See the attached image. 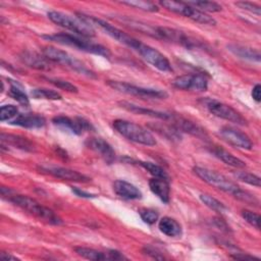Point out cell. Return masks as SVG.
I'll list each match as a JSON object with an SVG mask.
<instances>
[{"instance_id": "obj_20", "label": "cell", "mask_w": 261, "mask_h": 261, "mask_svg": "<svg viewBox=\"0 0 261 261\" xmlns=\"http://www.w3.org/2000/svg\"><path fill=\"white\" fill-rule=\"evenodd\" d=\"M114 193L124 200H139L142 198V192L133 184L117 179L113 182Z\"/></svg>"}, {"instance_id": "obj_12", "label": "cell", "mask_w": 261, "mask_h": 261, "mask_svg": "<svg viewBox=\"0 0 261 261\" xmlns=\"http://www.w3.org/2000/svg\"><path fill=\"white\" fill-rule=\"evenodd\" d=\"M172 85L179 90L203 92L208 89V82L204 74L190 73L182 74L172 81Z\"/></svg>"}, {"instance_id": "obj_27", "label": "cell", "mask_w": 261, "mask_h": 261, "mask_svg": "<svg viewBox=\"0 0 261 261\" xmlns=\"http://www.w3.org/2000/svg\"><path fill=\"white\" fill-rule=\"evenodd\" d=\"M21 60L23 63H25L28 66L36 68V69H49L50 64L48 62V59L44 55H40L36 52L25 51L21 55Z\"/></svg>"}, {"instance_id": "obj_13", "label": "cell", "mask_w": 261, "mask_h": 261, "mask_svg": "<svg viewBox=\"0 0 261 261\" xmlns=\"http://www.w3.org/2000/svg\"><path fill=\"white\" fill-rule=\"evenodd\" d=\"M219 136L223 141L233 147L245 150H251L253 147L251 139L245 133L236 127L223 126L219 129Z\"/></svg>"}, {"instance_id": "obj_44", "label": "cell", "mask_w": 261, "mask_h": 261, "mask_svg": "<svg viewBox=\"0 0 261 261\" xmlns=\"http://www.w3.org/2000/svg\"><path fill=\"white\" fill-rule=\"evenodd\" d=\"M251 95H252V98L257 102L259 103L260 102V99H261V86L259 84H256L253 89H252V92H251Z\"/></svg>"}, {"instance_id": "obj_5", "label": "cell", "mask_w": 261, "mask_h": 261, "mask_svg": "<svg viewBox=\"0 0 261 261\" xmlns=\"http://www.w3.org/2000/svg\"><path fill=\"white\" fill-rule=\"evenodd\" d=\"M76 15L77 17H80L81 19L85 20L86 22L90 23L92 27L93 25H97L98 28H100L101 30H103L108 36H110L111 38L115 39L116 41H118L119 43L121 44H124L126 45L127 47L136 50V48L138 47V45L140 44V41L133 38L132 36L125 34L124 32H122L121 30L115 28L114 25L110 24L109 22L101 19V18H98V17H95L93 15H87L85 13H81V12H76Z\"/></svg>"}, {"instance_id": "obj_43", "label": "cell", "mask_w": 261, "mask_h": 261, "mask_svg": "<svg viewBox=\"0 0 261 261\" xmlns=\"http://www.w3.org/2000/svg\"><path fill=\"white\" fill-rule=\"evenodd\" d=\"M230 257L233 259H241V260H258L259 259L258 257H255L247 253H232L230 254Z\"/></svg>"}, {"instance_id": "obj_38", "label": "cell", "mask_w": 261, "mask_h": 261, "mask_svg": "<svg viewBox=\"0 0 261 261\" xmlns=\"http://www.w3.org/2000/svg\"><path fill=\"white\" fill-rule=\"evenodd\" d=\"M48 81L54 85L55 87H57L58 89H61V90H64L66 92H69V93H76L77 92V88L72 85L71 83L67 82V81H63V80H60V79H48Z\"/></svg>"}, {"instance_id": "obj_3", "label": "cell", "mask_w": 261, "mask_h": 261, "mask_svg": "<svg viewBox=\"0 0 261 261\" xmlns=\"http://www.w3.org/2000/svg\"><path fill=\"white\" fill-rule=\"evenodd\" d=\"M113 128L128 141L145 145L155 146L156 140L154 136L145 127L124 119H116L112 123Z\"/></svg>"}, {"instance_id": "obj_31", "label": "cell", "mask_w": 261, "mask_h": 261, "mask_svg": "<svg viewBox=\"0 0 261 261\" xmlns=\"http://www.w3.org/2000/svg\"><path fill=\"white\" fill-rule=\"evenodd\" d=\"M138 164H140L144 169H146L154 177L168 179V174L161 166L148 161H138Z\"/></svg>"}, {"instance_id": "obj_9", "label": "cell", "mask_w": 261, "mask_h": 261, "mask_svg": "<svg viewBox=\"0 0 261 261\" xmlns=\"http://www.w3.org/2000/svg\"><path fill=\"white\" fill-rule=\"evenodd\" d=\"M107 85L118 92L132 95V96H137L140 98H145V99H164V98H167L168 96L165 91L158 90V89L138 87L125 82L108 81Z\"/></svg>"}, {"instance_id": "obj_1", "label": "cell", "mask_w": 261, "mask_h": 261, "mask_svg": "<svg viewBox=\"0 0 261 261\" xmlns=\"http://www.w3.org/2000/svg\"><path fill=\"white\" fill-rule=\"evenodd\" d=\"M1 196L3 199L11 202L12 204L29 212L30 214L36 216L37 218L42 219L43 221H46L47 223H50V224L62 223V220L51 209L44 207L35 199L29 196L16 194L9 188H5V187H1Z\"/></svg>"}, {"instance_id": "obj_18", "label": "cell", "mask_w": 261, "mask_h": 261, "mask_svg": "<svg viewBox=\"0 0 261 261\" xmlns=\"http://www.w3.org/2000/svg\"><path fill=\"white\" fill-rule=\"evenodd\" d=\"M170 120L172 121V125L178 132L190 134V135L197 137L199 139H202V140L208 138V134L206 133V130L204 128H202L199 124H197L191 120H188L184 117L175 116V115H172V118Z\"/></svg>"}, {"instance_id": "obj_33", "label": "cell", "mask_w": 261, "mask_h": 261, "mask_svg": "<svg viewBox=\"0 0 261 261\" xmlns=\"http://www.w3.org/2000/svg\"><path fill=\"white\" fill-rule=\"evenodd\" d=\"M200 200L202 201V203H204L208 208L216 211V212H224L226 210V207L223 203H221L220 201H218L217 199L211 197L210 195H207V194H201L199 196Z\"/></svg>"}, {"instance_id": "obj_15", "label": "cell", "mask_w": 261, "mask_h": 261, "mask_svg": "<svg viewBox=\"0 0 261 261\" xmlns=\"http://www.w3.org/2000/svg\"><path fill=\"white\" fill-rule=\"evenodd\" d=\"M39 169L42 172L48 173L54 177L61 178L64 180H69V181H75V182H88L91 180V178L79 171L65 168V167H60V166H53V165H42L39 166Z\"/></svg>"}, {"instance_id": "obj_29", "label": "cell", "mask_w": 261, "mask_h": 261, "mask_svg": "<svg viewBox=\"0 0 261 261\" xmlns=\"http://www.w3.org/2000/svg\"><path fill=\"white\" fill-rule=\"evenodd\" d=\"M31 95L34 99H46V100H61L62 96L54 90L46 88H37L31 91Z\"/></svg>"}, {"instance_id": "obj_47", "label": "cell", "mask_w": 261, "mask_h": 261, "mask_svg": "<svg viewBox=\"0 0 261 261\" xmlns=\"http://www.w3.org/2000/svg\"><path fill=\"white\" fill-rule=\"evenodd\" d=\"M214 222H215V224L218 226V227H220L221 229H225V230H228V226L225 224V222L222 220V219H220V218H214Z\"/></svg>"}, {"instance_id": "obj_45", "label": "cell", "mask_w": 261, "mask_h": 261, "mask_svg": "<svg viewBox=\"0 0 261 261\" xmlns=\"http://www.w3.org/2000/svg\"><path fill=\"white\" fill-rule=\"evenodd\" d=\"M72 192L75 193L77 196L84 197V198H93V197H95V195L86 193V192H84V191H82V190H80V189H77V188H73V187H72Z\"/></svg>"}, {"instance_id": "obj_2", "label": "cell", "mask_w": 261, "mask_h": 261, "mask_svg": "<svg viewBox=\"0 0 261 261\" xmlns=\"http://www.w3.org/2000/svg\"><path fill=\"white\" fill-rule=\"evenodd\" d=\"M44 39L64 45V46H70L73 48H76L81 51L84 52H88V53H92V54H96V55H100L106 58L110 57V51L100 45V44H96V43H92L89 41H86L84 39H81L76 36L73 35H69V34H55V35H48V36H43Z\"/></svg>"}, {"instance_id": "obj_30", "label": "cell", "mask_w": 261, "mask_h": 261, "mask_svg": "<svg viewBox=\"0 0 261 261\" xmlns=\"http://www.w3.org/2000/svg\"><path fill=\"white\" fill-rule=\"evenodd\" d=\"M187 3L202 12H218L222 9L220 4L213 1H189Z\"/></svg>"}, {"instance_id": "obj_28", "label": "cell", "mask_w": 261, "mask_h": 261, "mask_svg": "<svg viewBox=\"0 0 261 261\" xmlns=\"http://www.w3.org/2000/svg\"><path fill=\"white\" fill-rule=\"evenodd\" d=\"M158 227L162 233L170 238L179 237L182 232L180 224L175 219L168 216H164L159 220Z\"/></svg>"}, {"instance_id": "obj_42", "label": "cell", "mask_w": 261, "mask_h": 261, "mask_svg": "<svg viewBox=\"0 0 261 261\" xmlns=\"http://www.w3.org/2000/svg\"><path fill=\"white\" fill-rule=\"evenodd\" d=\"M143 253L150 256L151 258L153 259H158V260H162L164 259V256L161 255V253L155 249L154 247H151V246H146L143 248Z\"/></svg>"}, {"instance_id": "obj_21", "label": "cell", "mask_w": 261, "mask_h": 261, "mask_svg": "<svg viewBox=\"0 0 261 261\" xmlns=\"http://www.w3.org/2000/svg\"><path fill=\"white\" fill-rule=\"evenodd\" d=\"M9 123L13 125L25 127V128H40L45 125L46 119L39 114L22 113V114H18Z\"/></svg>"}, {"instance_id": "obj_40", "label": "cell", "mask_w": 261, "mask_h": 261, "mask_svg": "<svg viewBox=\"0 0 261 261\" xmlns=\"http://www.w3.org/2000/svg\"><path fill=\"white\" fill-rule=\"evenodd\" d=\"M142 220L148 224H153L158 220V212L153 209H141L139 211Z\"/></svg>"}, {"instance_id": "obj_19", "label": "cell", "mask_w": 261, "mask_h": 261, "mask_svg": "<svg viewBox=\"0 0 261 261\" xmlns=\"http://www.w3.org/2000/svg\"><path fill=\"white\" fill-rule=\"evenodd\" d=\"M87 146L96 152L107 164H111L115 160V152L111 145L102 138H92L88 140Z\"/></svg>"}, {"instance_id": "obj_8", "label": "cell", "mask_w": 261, "mask_h": 261, "mask_svg": "<svg viewBox=\"0 0 261 261\" xmlns=\"http://www.w3.org/2000/svg\"><path fill=\"white\" fill-rule=\"evenodd\" d=\"M160 4L165 7L166 9L177 13L179 15L186 16L196 22L203 23V24H209V25H214L216 24V20L208 15L205 12H202L193 6L189 5L187 2L182 1H160Z\"/></svg>"}, {"instance_id": "obj_25", "label": "cell", "mask_w": 261, "mask_h": 261, "mask_svg": "<svg viewBox=\"0 0 261 261\" xmlns=\"http://www.w3.org/2000/svg\"><path fill=\"white\" fill-rule=\"evenodd\" d=\"M210 152L218 159H220L222 162H224L225 164L231 166V167H236V168H243L246 166V163L241 160L240 158L233 156L231 153H229L228 151L224 150L221 147L218 146H214L210 149Z\"/></svg>"}, {"instance_id": "obj_23", "label": "cell", "mask_w": 261, "mask_h": 261, "mask_svg": "<svg viewBox=\"0 0 261 261\" xmlns=\"http://www.w3.org/2000/svg\"><path fill=\"white\" fill-rule=\"evenodd\" d=\"M119 104L121 105V107H123L124 109L130 111V112H135L138 114H142V115H148V116H152V117H156V118H160L163 120H170L172 118L171 113H166V112H162V111H156L153 109H149V108H144L138 105H135L133 103L129 102H119Z\"/></svg>"}, {"instance_id": "obj_41", "label": "cell", "mask_w": 261, "mask_h": 261, "mask_svg": "<svg viewBox=\"0 0 261 261\" xmlns=\"http://www.w3.org/2000/svg\"><path fill=\"white\" fill-rule=\"evenodd\" d=\"M236 6H238L241 9L250 11L252 13H255L257 15L261 14V7L255 3L252 2H247V1H241V2H236Z\"/></svg>"}, {"instance_id": "obj_11", "label": "cell", "mask_w": 261, "mask_h": 261, "mask_svg": "<svg viewBox=\"0 0 261 261\" xmlns=\"http://www.w3.org/2000/svg\"><path fill=\"white\" fill-rule=\"evenodd\" d=\"M206 107L210 113L217 117H220L239 125L247 124V119L240 112H238L236 109L227 104H224L217 100H208L206 102Z\"/></svg>"}, {"instance_id": "obj_16", "label": "cell", "mask_w": 261, "mask_h": 261, "mask_svg": "<svg viewBox=\"0 0 261 261\" xmlns=\"http://www.w3.org/2000/svg\"><path fill=\"white\" fill-rule=\"evenodd\" d=\"M75 253L88 260H94V261H101V260H122L126 259L120 252L116 250H110V251H98L92 248H86V247H75L74 248Z\"/></svg>"}, {"instance_id": "obj_36", "label": "cell", "mask_w": 261, "mask_h": 261, "mask_svg": "<svg viewBox=\"0 0 261 261\" xmlns=\"http://www.w3.org/2000/svg\"><path fill=\"white\" fill-rule=\"evenodd\" d=\"M18 115V109L14 105H3L0 108V119L1 121L12 120Z\"/></svg>"}, {"instance_id": "obj_4", "label": "cell", "mask_w": 261, "mask_h": 261, "mask_svg": "<svg viewBox=\"0 0 261 261\" xmlns=\"http://www.w3.org/2000/svg\"><path fill=\"white\" fill-rule=\"evenodd\" d=\"M47 16L54 23L65 28L76 35L86 38H91L95 36L94 28L80 17H72L59 11H49Z\"/></svg>"}, {"instance_id": "obj_34", "label": "cell", "mask_w": 261, "mask_h": 261, "mask_svg": "<svg viewBox=\"0 0 261 261\" xmlns=\"http://www.w3.org/2000/svg\"><path fill=\"white\" fill-rule=\"evenodd\" d=\"M122 4H125L127 6L141 9L144 11L149 12H156L158 11V7L155 3L150 1H144V0H130V1H122Z\"/></svg>"}, {"instance_id": "obj_6", "label": "cell", "mask_w": 261, "mask_h": 261, "mask_svg": "<svg viewBox=\"0 0 261 261\" xmlns=\"http://www.w3.org/2000/svg\"><path fill=\"white\" fill-rule=\"evenodd\" d=\"M42 52H43V55L49 61H53L56 63L66 65L67 67H70L71 69H73L74 71H76L81 74H85L90 77L95 76L94 72L91 71L83 62H81L80 60H77L76 58H74L73 56H71L70 54H68L67 52H65L63 50L57 49L53 46H46L43 48Z\"/></svg>"}, {"instance_id": "obj_46", "label": "cell", "mask_w": 261, "mask_h": 261, "mask_svg": "<svg viewBox=\"0 0 261 261\" xmlns=\"http://www.w3.org/2000/svg\"><path fill=\"white\" fill-rule=\"evenodd\" d=\"M0 259L5 260V261H7V260H11V261L19 260L17 257H15V256H13V255H11V254H8V253H6V252H1V253H0Z\"/></svg>"}, {"instance_id": "obj_10", "label": "cell", "mask_w": 261, "mask_h": 261, "mask_svg": "<svg viewBox=\"0 0 261 261\" xmlns=\"http://www.w3.org/2000/svg\"><path fill=\"white\" fill-rule=\"evenodd\" d=\"M135 51H137L148 63H150L158 70L163 72L172 71V67L169 60L157 49L140 42Z\"/></svg>"}, {"instance_id": "obj_7", "label": "cell", "mask_w": 261, "mask_h": 261, "mask_svg": "<svg viewBox=\"0 0 261 261\" xmlns=\"http://www.w3.org/2000/svg\"><path fill=\"white\" fill-rule=\"evenodd\" d=\"M193 170L202 180H204L208 185L222 192L231 194L232 196H234L241 189L237 184L229 180L226 176H224L223 174L215 170H211L209 168L201 167V166H195Z\"/></svg>"}, {"instance_id": "obj_22", "label": "cell", "mask_w": 261, "mask_h": 261, "mask_svg": "<svg viewBox=\"0 0 261 261\" xmlns=\"http://www.w3.org/2000/svg\"><path fill=\"white\" fill-rule=\"evenodd\" d=\"M149 188L151 192L157 196L163 203H169L170 200V188L168 179L153 177L149 180Z\"/></svg>"}, {"instance_id": "obj_32", "label": "cell", "mask_w": 261, "mask_h": 261, "mask_svg": "<svg viewBox=\"0 0 261 261\" xmlns=\"http://www.w3.org/2000/svg\"><path fill=\"white\" fill-rule=\"evenodd\" d=\"M8 95L14 99L15 101H17L19 104L23 105V106H29L30 105V100L28 95L17 86V84H13L11 83V86L9 88L8 91Z\"/></svg>"}, {"instance_id": "obj_26", "label": "cell", "mask_w": 261, "mask_h": 261, "mask_svg": "<svg viewBox=\"0 0 261 261\" xmlns=\"http://www.w3.org/2000/svg\"><path fill=\"white\" fill-rule=\"evenodd\" d=\"M227 49L234 54L236 56L246 59V60H251V61H260L261 55L260 52L254 48L247 47V46H242V45H236V44H229L227 45Z\"/></svg>"}, {"instance_id": "obj_37", "label": "cell", "mask_w": 261, "mask_h": 261, "mask_svg": "<svg viewBox=\"0 0 261 261\" xmlns=\"http://www.w3.org/2000/svg\"><path fill=\"white\" fill-rule=\"evenodd\" d=\"M242 217L245 219V221H247L253 227H255L256 229H260V216H259V214H257L253 211L244 209V210H242Z\"/></svg>"}, {"instance_id": "obj_24", "label": "cell", "mask_w": 261, "mask_h": 261, "mask_svg": "<svg viewBox=\"0 0 261 261\" xmlns=\"http://www.w3.org/2000/svg\"><path fill=\"white\" fill-rule=\"evenodd\" d=\"M0 139H1V143L6 144L7 146H12L17 149L29 151V152H32L35 150L34 144L31 141H29L27 138H23L20 136L2 133L0 135Z\"/></svg>"}, {"instance_id": "obj_39", "label": "cell", "mask_w": 261, "mask_h": 261, "mask_svg": "<svg viewBox=\"0 0 261 261\" xmlns=\"http://www.w3.org/2000/svg\"><path fill=\"white\" fill-rule=\"evenodd\" d=\"M234 197H236L238 200L243 201V202H245V203H247V204H249V205L258 206V204H259L258 199H257L254 195H252L251 193H249V192H247V191H244V190H242V189L239 190V192L234 195Z\"/></svg>"}, {"instance_id": "obj_17", "label": "cell", "mask_w": 261, "mask_h": 261, "mask_svg": "<svg viewBox=\"0 0 261 261\" xmlns=\"http://www.w3.org/2000/svg\"><path fill=\"white\" fill-rule=\"evenodd\" d=\"M157 34H158V39L174 42L182 46H186L187 48H192L194 46H197V43L194 42L193 39H191L184 32L175 29H170L166 27H157Z\"/></svg>"}, {"instance_id": "obj_35", "label": "cell", "mask_w": 261, "mask_h": 261, "mask_svg": "<svg viewBox=\"0 0 261 261\" xmlns=\"http://www.w3.org/2000/svg\"><path fill=\"white\" fill-rule=\"evenodd\" d=\"M233 175L238 179H240V180H242L246 184H249L251 186H254V187H257V188H260V186H261L260 177L253 174V173L246 172V171H236V172H233Z\"/></svg>"}, {"instance_id": "obj_14", "label": "cell", "mask_w": 261, "mask_h": 261, "mask_svg": "<svg viewBox=\"0 0 261 261\" xmlns=\"http://www.w3.org/2000/svg\"><path fill=\"white\" fill-rule=\"evenodd\" d=\"M52 122L55 125L61 128H64L65 130H69L74 135H82L85 132L91 130L93 128L92 124L88 120L82 117L70 118L68 116L58 115L52 119Z\"/></svg>"}]
</instances>
